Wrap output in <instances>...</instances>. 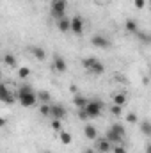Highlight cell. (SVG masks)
<instances>
[{"label":"cell","instance_id":"4","mask_svg":"<svg viewBox=\"0 0 151 153\" xmlns=\"http://www.w3.org/2000/svg\"><path fill=\"white\" fill-rule=\"evenodd\" d=\"M66 7H68V2H66V0H52L50 14H52L55 20H61V18L66 16Z\"/></svg>","mask_w":151,"mask_h":153},{"label":"cell","instance_id":"22","mask_svg":"<svg viewBox=\"0 0 151 153\" xmlns=\"http://www.w3.org/2000/svg\"><path fill=\"white\" fill-rule=\"evenodd\" d=\"M135 36H139L144 43H150V36H148L146 32H142V30H137V32H135Z\"/></svg>","mask_w":151,"mask_h":153},{"label":"cell","instance_id":"9","mask_svg":"<svg viewBox=\"0 0 151 153\" xmlns=\"http://www.w3.org/2000/svg\"><path fill=\"white\" fill-rule=\"evenodd\" d=\"M96 148H98V152H101V153L112 152V144H110L107 139H100V141L96 143Z\"/></svg>","mask_w":151,"mask_h":153},{"label":"cell","instance_id":"19","mask_svg":"<svg viewBox=\"0 0 151 153\" xmlns=\"http://www.w3.org/2000/svg\"><path fill=\"white\" fill-rule=\"evenodd\" d=\"M141 130H142V134L148 137V135H151V123L148 121V119H144L142 123H141Z\"/></svg>","mask_w":151,"mask_h":153},{"label":"cell","instance_id":"25","mask_svg":"<svg viewBox=\"0 0 151 153\" xmlns=\"http://www.w3.org/2000/svg\"><path fill=\"white\" fill-rule=\"evenodd\" d=\"M78 117H80V121H87L89 117H87V112L84 111V109H78Z\"/></svg>","mask_w":151,"mask_h":153},{"label":"cell","instance_id":"2","mask_svg":"<svg viewBox=\"0 0 151 153\" xmlns=\"http://www.w3.org/2000/svg\"><path fill=\"white\" fill-rule=\"evenodd\" d=\"M82 66H84L89 73H93L94 76L101 75V73L105 71L103 62H101L100 59H96V57H87V59H84V61H82Z\"/></svg>","mask_w":151,"mask_h":153},{"label":"cell","instance_id":"14","mask_svg":"<svg viewBox=\"0 0 151 153\" xmlns=\"http://www.w3.org/2000/svg\"><path fill=\"white\" fill-rule=\"evenodd\" d=\"M36 96H38V100H41L43 103H52V96H50V93L44 91V89H43V91H38Z\"/></svg>","mask_w":151,"mask_h":153},{"label":"cell","instance_id":"34","mask_svg":"<svg viewBox=\"0 0 151 153\" xmlns=\"http://www.w3.org/2000/svg\"><path fill=\"white\" fill-rule=\"evenodd\" d=\"M0 84H2V75H0Z\"/></svg>","mask_w":151,"mask_h":153},{"label":"cell","instance_id":"23","mask_svg":"<svg viewBox=\"0 0 151 153\" xmlns=\"http://www.w3.org/2000/svg\"><path fill=\"white\" fill-rule=\"evenodd\" d=\"M110 112H112L114 116H121V114H123V107H119V105H112Z\"/></svg>","mask_w":151,"mask_h":153},{"label":"cell","instance_id":"36","mask_svg":"<svg viewBox=\"0 0 151 153\" xmlns=\"http://www.w3.org/2000/svg\"><path fill=\"white\" fill-rule=\"evenodd\" d=\"M101 2H107V0H101Z\"/></svg>","mask_w":151,"mask_h":153},{"label":"cell","instance_id":"3","mask_svg":"<svg viewBox=\"0 0 151 153\" xmlns=\"http://www.w3.org/2000/svg\"><path fill=\"white\" fill-rule=\"evenodd\" d=\"M84 111L87 112V117H89V119L100 117V116H101V111H103V102H101V100H89Z\"/></svg>","mask_w":151,"mask_h":153},{"label":"cell","instance_id":"10","mask_svg":"<svg viewBox=\"0 0 151 153\" xmlns=\"http://www.w3.org/2000/svg\"><path fill=\"white\" fill-rule=\"evenodd\" d=\"M30 52H32V55H34L38 61H44V59H46V52H44L43 46H30Z\"/></svg>","mask_w":151,"mask_h":153},{"label":"cell","instance_id":"20","mask_svg":"<svg viewBox=\"0 0 151 153\" xmlns=\"http://www.w3.org/2000/svg\"><path fill=\"white\" fill-rule=\"evenodd\" d=\"M59 139H61L62 144H71V135H70L68 132H61V134H59Z\"/></svg>","mask_w":151,"mask_h":153},{"label":"cell","instance_id":"13","mask_svg":"<svg viewBox=\"0 0 151 153\" xmlns=\"http://www.w3.org/2000/svg\"><path fill=\"white\" fill-rule=\"evenodd\" d=\"M87 98L85 96H82V94H75V98H73V103H75L78 109H85V105H87Z\"/></svg>","mask_w":151,"mask_h":153},{"label":"cell","instance_id":"1","mask_svg":"<svg viewBox=\"0 0 151 153\" xmlns=\"http://www.w3.org/2000/svg\"><path fill=\"white\" fill-rule=\"evenodd\" d=\"M18 100L23 107H34L38 103V96L30 85H21L18 89Z\"/></svg>","mask_w":151,"mask_h":153},{"label":"cell","instance_id":"11","mask_svg":"<svg viewBox=\"0 0 151 153\" xmlns=\"http://www.w3.org/2000/svg\"><path fill=\"white\" fill-rule=\"evenodd\" d=\"M57 29L61 30V32H70V18L68 16H64V18H61V20H57Z\"/></svg>","mask_w":151,"mask_h":153},{"label":"cell","instance_id":"33","mask_svg":"<svg viewBox=\"0 0 151 153\" xmlns=\"http://www.w3.org/2000/svg\"><path fill=\"white\" fill-rule=\"evenodd\" d=\"M84 153H94V150H93V148H89V150H85Z\"/></svg>","mask_w":151,"mask_h":153},{"label":"cell","instance_id":"12","mask_svg":"<svg viewBox=\"0 0 151 153\" xmlns=\"http://www.w3.org/2000/svg\"><path fill=\"white\" fill-rule=\"evenodd\" d=\"M84 134H85V137L91 139V141H94V139L98 137V130H96L94 125H87V126L84 128Z\"/></svg>","mask_w":151,"mask_h":153},{"label":"cell","instance_id":"29","mask_svg":"<svg viewBox=\"0 0 151 153\" xmlns=\"http://www.w3.org/2000/svg\"><path fill=\"white\" fill-rule=\"evenodd\" d=\"M126 121L128 123H137V116L133 114V112H130V114L126 116Z\"/></svg>","mask_w":151,"mask_h":153},{"label":"cell","instance_id":"16","mask_svg":"<svg viewBox=\"0 0 151 153\" xmlns=\"http://www.w3.org/2000/svg\"><path fill=\"white\" fill-rule=\"evenodd\" d=\"M114 105L124 107V105H126V94H123V93H117V94L114 96Z\"/></svg>","mask_w":151,"mask_h":153},{"label":"cell","instance_id":"35","mask_svg":"<svg viewBox=\"0 0 151 153\" xmlns=\"http://www.w3.org/2000/svg\"><path fill=\"white\" fill-rule=\"evenodd\" d=\"M44 153H52V152H44Z\"/></svg>","mask_w":151,"mask_h":153},{"label":"cell","instance_id":"18","mask_svg":"<svg viewBox=\"0 0 151 153\" xmlns=\"http://www.w3.org/2000/svg\"><path fill=\"white\" fill-rule=\"evenodd\" d=\"M4 62L7 64V66H16V57H14V53H11V52H7L5 55H4Z\"/></svg>","mask_w":151,"mask_h":153},{"label":"cell","instance_id":"17","mask_svg":"<svg viewBox=\"0 0 151 153\" xmlns=\"http://www.w3.org/2000/svg\"><path fill=\"white\" fill-rule=\"evenodd\" d=\"M110 130H112L115 135H119V137H123V135H124V132H126V130H124V126H123L121 123H114L112 126H110Z\"/></svg>","mask_w":151,"mask_h":153},{"label":"cell","instance_id":"30","mask_svg":"<svg viewBox=\"0 0 151 153\" xmlns=\"http://www.w3.org/2000/svg\"><path fill=\"white\" fill-rule=\"evenodd\" d=\"M112 152L114 153H126V148H124V146H114Z\"/></svg>","mask_w":151,"mask_h":153},{"label":"cell","instance_id":"26","mask_svg":"<svg viewBox=\"0 0 151 153\" xmlns=\"http://www.w3.org/2000/svg\"><path fill=\"white\" fill-rule=\"evenodd\" d=\"M14 102H16V98H14V96H13L11 93H9V94L5 96V100H4V103H9V105H13Z\"/></svg>","mask_w":151,"mask_h":153},{"label":"cell","instance_id":"6","mask_svg":"<svg viewBox=\"0 0 151 153\" xmlns=\"http://www.w3.org/2000/svg\"><path fill=\"white\" fill-rule=\"evenodd\" d=\"M91 43H93V46L94 48H101V50H105V48H110V39L105 38L103 34H96V36H93L91 38Z\"/></svg>","mask_w":151,"mask_h":153},{"label":"cell","instance_id":"7","mask_svg":"<svg viewBox=\"0 0 151 153\" xmlns=\"http://www.w3.org/2000/svg\"><path fill=\"white\" fill-rule=\"evenodd\" d=\"M70 30L75 36H82V32H84V20L80 16H73L70 20Z\"/></svg>","mask_w":151,"mask_h":153},{"label":"cell","instance_id":"32","mask_svg":"<svg viewBox=\"0 0 151 153\" xmlns=\"http://www.w3.org/2000/svg\"><path fill=\"white\" fill-rule=\"evenodd\" d=\"M5 125H7V121H5L4 117H0V128H2V126H5Z\"/></svg>","mask_w":151,"mask_h":153},{"label":"cell","instance_id":"28","mask_svg":"<svg viewBox=\"0 0 151 153\" xmlns=\"http://www.w3.org/2000/svg\"><path fill=\"white\" fill-rule=\"evenodd\" d=\"M52 128L53 130H61V119H52Z\"/></svg>","mask_w":151,"mask_h":153},{"label":"cell","instance_id":"24","mask_svg":"<svg viewBox=\"0 0 151 153\" xmlns=\"http://www.w3.org/2000/svg\"><path fill=\"white\" fill-rule=\"evenodd\" d=\"M18 75L21 76V78H25V76L30 75V70H29V68H20V70H18Z\"/></svg>","mask_w":151,"mask_h":153},{"label":"cell","instance_id":"21","mask_svg":"<svg viewBox=\"0 0 151 153\" xmlns=\"http://www.w3.org/2000/svg\"><path fill=\"white\" fill-rule=\"evenodd\" d=\"M11 91L7 89V85H4V84H0V102H4L5 100V96L9 94Z\"/></svg>","mask_w":151,"mask_h":153},{"label":"cell","instance_id":"8","mask_svg":"<svg viewBox=\"0 0 151 153\" xmlns=\"http://www.w3.org/2000/svg\"><path fill=\"white\" fill-rule=\"evenodd\" d=\"M52 68H53L55 71H59V73H64V71L68 70V62H66L64 57L55 55V57H53V62H52Z\"/></svg>","mask_w":151,"mask_h":153},{"label":"cell","instance_id":"27","mask_svg":"<svg viewBox=\"0 0 151 153\" xmlns=\"http://www.w3.org/2000/svg\"><path fill=\"white\" fill-rule=\"evenodd\" d=\"M43 116H48V111H50V103H43V107L39 109Z\"/></svg>","mask_w":151,"mask_h":153},{"label":"cell","instance_id":"15","mask_svg":"<svg viewBox=\"0 0 151 153\" xmlns=\"http://www.w3.org/2000/svg\"><path fill=\"white\" fill-rule=\"evenodd\" d=\"M124 27H126V30H128L130 34H135V32L139 30V25H137L135 20H126V25H124Z\"/></svg>","mask_w":151,"mask_h":153},{"label":"cell","instance_id":"31","mask_svg":"<svg viewBox=\"0 0 151 153\" xmlns=\"http://www.w3.org/2000/svg\"><path fill=\"white\" fill-rule=\"evenodd\" d=\"M133 4H135V7H137V9H142V7H144V4H146V0H135Z\"/></svg>","mask_w":151,"mask_h":153},{"label":"cell","instance_id":"5","mask_svg":"<svg viewBox=\"0 0 151 153\" xmlns=\"http://www.w3.org/2000/svg\"><path fill=\"white\" fill-rule=\"evenodd\" d=\"M68 114V111L64 109V105L61 103H50V111H48V117L50 119H64Z\"/></svg>","mask_w":151,"mask_h":153}]
</instances>
